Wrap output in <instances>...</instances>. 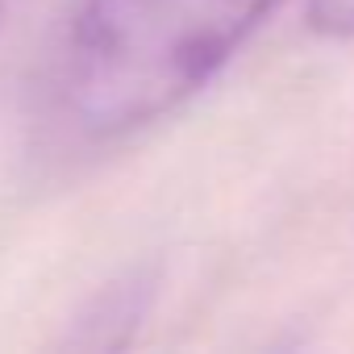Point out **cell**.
Wrapping results in <instances>:
<instances>
[{
    "mask_svg": "<svg viewBox=\"0 0 354 354\" xmlns=\"http://www.w3.org/2000/svg\"><path fill=\"white\" fill-rule=\"evenodd\" d=\"M283 0H84L63 96L80 133L129 138L209 88Z\"/></svg>",
    "mask_w": 354,
    "mask_h": 354,
    "instance_id": "6da1fadb",
    "label": "cell"
},
{
    "mask_svg": "<svg viewBox=\"0 0 354 354\" xmlns=\"http://www.w3.org/2000/svg\"><path fill=\"white\" fill-rule=\"evenodd\" d=\"M304 21L317 38L350 42L354 38V0H308Z\"/></svg>",
    "mask_w": 354,
    "mask_h": 354,
    "instance_id": "7a4b0ae2",
    "label": "cell"
}]
</instances>
